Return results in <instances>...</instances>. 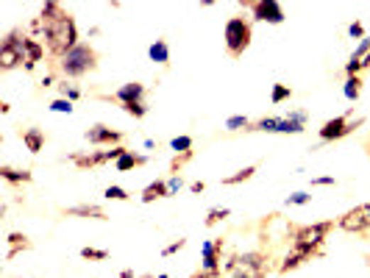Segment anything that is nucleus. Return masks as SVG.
Masks as SVG:
<instances>
[{
    "label": "nucleus",
    "instance_id": "nucleus-30",
    "mask_svg": "<svg viewBox=\"0 0 370 278\" xmlns=\"http://www.w3.org/2000/svg\"><path fill=\"white\" fill-rule=\"evenodd\" d=\"M50 112H59V114H72V100H67V97L53 100V103H50Z\"/></svg>",
    "mask_w": 370,
    "mask_h": 278
},
{
    "label": "nucleus",
    "instance_id": "nucleus-7",
    "mask_svg": "<svg viewBox=\"0 0 370 278\" xmlns=\"http://www.w3.org/2000/svg\"><path fill=\"white\" fill-rule=\"evenodd\" d=\"M359 125H365L362 117L354 123V120H351V112H348V114H339L334 120H326V123H323V128H320V139H323V142H337V139L354 134Z\"/></svg>",
    "mask_w": 370,
    "mask_h": 278
},
{
    "label": "nucleus",
    "instance_id": "nucleus-42",
    "mask_svg": "<svg viewBox=\"0 0 370 278\" xmlns=\"http://www.w3.org/2000/svg\"><path fill=\"white\" fill-rule=\"evenodd\" d=\"M192 278H220V273H206V270H198V273H192Z\"/></svg>",
    "mask_w": 370,
    "mask_h": 278
},
{
    "label": "nucleus",
    "instance_id": "nucleus-37",
    "mask_svg": "<svg viewBox=\"0 0 370 278\" xmlns=\"http://www.w3.org/2000/svg\"><path fill=\"white\" fill-rule=\"evenodd\" d=\"M309 201H312V195H309V192H295V195H290V198H287V203H290V206H306Z\"/></svg>",
    "mask_w": 370,
    "mask_h": 278
},
{
    "label": "nucleus",
    "instance_id": "nucleus-31",
    "mask_svg": "<svg viewBox=\"0 0 370 278\" xmlns=\"http://www.w3.org/2000/svg\"><path fill=\"white\" fill-rule=\"evenodd\" d=\"M190 159H192V151H190V154H178V156H173V164H170V173H173V176H178V173H181V167H184V164H187Z\"/></svg>",
    "mask_w": 370,
    "mask_h": 278
},
{
    "label": "nucleus",
    "instance_id": "nucleus-18",
    "mask_svg": "<svg viewBox=\"0 0 370 278\" xmlns=\"http://www.w3.org/2000/svg\"><path fill=\"white\" fill-rule=\"evenodd\" d=\"M6 242H9V250H6V256H9V259H14L17 253H23V250H28V247H31V240H28L26 234H20V231H11Z\"/></svg>",
    "mask_w": 370,
    "mask_h": 278
},
{
    "label": "nucleus",
    "instance_id": "nucleus-6",
    "mask_svg": "<svg viewBox=\"0 0 370 278\" xmlns=\"http://www.w3.org/2000/svg\"><path fill=\"white\" fill-rule=\"evenodd\" d=\"M265 273H268V256L259 250H251V253L236 256L232 278H265Z\"/></svg>",
    "mask_w": 370,
    "mask_h": 278
},
{
    "label": "nucleus",
    "instance_id": "nucleus-45",
    "mask_svg": "<svg viewBox=\"0 0 370 278\" xmlns=\"http://www.w3.org/2000/svg\"><path fill=\"white\" fill-rule=\"evenodd\" d=\"M365 67H370V53L365 56V59H362V70H365Z\"/></svg>",
    "mask_w": 370,
    "mask_h": 278
},
{
    "label": "nucleus",
    "instance_id": "nucleus-41",
    "mask_svg": "<svg viewBox=\"0 0 370 278\" xmlns=\"http://www.w3.org/2000/svg\"><path fill=\"white\" fill-rule=\"evenodd\" d=\"M312 184L315 186H332V184H337V181L332 178V176H320V178H315Z\"/></svg>",
    "mask_w": 370,
    "mask_h": 278
},
{
    "label": "nucleus",
    "instance_id": "nucleus-28",
    "mask_svg": "<svg viewBox=\"0 0 370 278\" xmlns=\"http://www.w3.org/2000/svg\"><path fill=\"white\" fill-rule=\"evenodd\" d=\"M81 259H89V262H106L109 253L101 247H81Z\"/></svg>",
    "mask_w": 370,
    "mask_h": 278
},
{
    "label": "nucleus",
    "instance_id": "nucleus-25",
    "mask_svg": "<svg viewBox=\"0 0 370 278\" xmlns=\"http://www.w3.org/2000/svg\"><path fill=\"white\" fill-rule=\"evenodd\" d=\"M309 259H312V256H306V253H301V250H293V253H290V256L281 262V267H278V270H281V273H290V270L301 267L303 262H309Z\"/></svg>",
    "mask_w": 370,
    "mask_h": 278
},
{
    "label": "nucleus",
    "instance_id": "nucleus-4",
    "mask_svg": "<svg viewBox=\"0 0 370 278\" xmlns=\"http://www.w3.org/2000/svg\"><path fill=\"white\" fill-rule=\"evenodd\" d=\"M26 31H9L3 45H0V70L9 73V70H17V67H26Z\"/></svg>",
    "mask_w": 370,
    "mask_h": 278
},
{
    "label": "nucleus",
    "instance_id": "nucleus-38",
    "mask_svg": "<svg viewBox=\"0 0 370 278\" xmlns=\"http://www.w3.org/2000/svg\"><path fill=\"white\" fill-rule=\"evenodd\" d=\"M187 245V240H184V237H181V240H175V242H170L168 247H162V256H173V253H178V250H181V247Z\"/></svg>",
    "mask_w": 370,
    "mask_h": 278
},
{
    "label": "nucleus",
    "instance_id": "nucleus-44",
    "mask_svg": "<svg viewBox=\"0 0 370 278\" xmlns=\"http://www.w3.org/2000/svg\"><path fill=\"white\" fill-rule=\"evenodd\" d=\"M120 278H134V270H123V273H120Z\"/></svg>",
    "mask_w": 370,
    "mask_h": 278
},
{
    "label": "nucleus",
    "instance_id": "nucleus-27",
    "mask_svg": "<svg viewBox=\"0 0 370 278\" xmlns=\"http://www.w3.org/2000/svg\"><path fill=\"white\" fill-rule=\"evenodd\" d=\"M170 148L178 154H190L192 151V137H175V139H170Z\"/></svg>",
    "mask_w": 370,
    "mask_h": 278
},
{
    "label": "nucleus",
    "instance_id": "nucleus-33",
    "mask_svg": "<svg viewBox=\"0 0 370 278\" xmlns=\"http://www.w3.org/2000/svg\"><path fill=\"white\" fill-rule=\"evenodd\" d=\"M368 53H370V36H365V39L359 42V48L354 50V56H351V62H359V64H362V59H365Z\"/></svg>",
    "mask_w": 370,
    "mask_h": 278
},
{
    "label": "nucleus",
    "instance_id": "nucleus-12",
    "mask_svg": "<svg viewBox=\"0 0 370 278\" xmlns=\"http://www.w3.org/2000/svg\"><path fill=\"white\" fill-rule=\"evenodd\" d=\"M220 256H223V240H217V242L206 240L203 242L201 270H206V273H220Z\"/></svg>",
    "mask_w": 370,
    "mask_h": 278
},
{
    "label": "nucleus",
    "instance_id": "nucleus-24",
    "mask_svg": "<svg viewBox=\"0 0 370 278\" xmlns=\"http://www.w3.org/2000/svg\"><path fill=\"white\" fill-rule=\"evenodd\" d=\"M342 92H345V97H348L351 103H357V100H359V95H362V78H359V75H351V78H345V87H342Z\"/></svg>",
    "mask_w": 370,
    "mask_h": 278
},
{
    "label": "nucleus",
    "instance_id": "nucleus-23",
    "mask_svg": "<svg viewBox=\"0 0 370 278\" xmlns=\"http://www.w3.org/2000/svg\"><path fill=\"white\" fill-rule=\"evenodd\" d=\"M254 176H256V164H248V167H242V170H236L234 176H226V178H223V184H226V186L245 184V181H251Z\"/></svg>",
    "mask_w": 370,
    "mask_h": 278
},
{
    "label": "nucleus",
    "instance_id": "nucleus-1",
    "mask_svg": "<svg viewBox=\"0 0 370 278\" xmlns=\"http://www.w3.org/2000/svg\"><path fill=\"white\" fill-rule=\"evenodd\" d=\"M26 33L36 39V42H45L48 50L56 56V59H65L72 48H78V28H75V20L70 17L67 11L48 0L39 11V17L31 20V26L26 28Z\"/></svg>",
    "mask_w": 370,
    "mask_h": 278
},
{
    "label": "nucleus",
    "instance_id": "nucleus-14",
    "mask_svg": "<svg viewBox=\"0 0 370 278\" xmlns=\"http://www.w3.org/2000/svg\"><path fill=\"white\" fill-rule=\"evenodd\" d=\"M306 128V112H293L290 117L276 120V134H301Z\"/></svg>",
    "mask_w": 370,
    "mask_h": 278
},
{
    "label": "nucleus",
    "instance_id": "nucleus-15",
    "mask_svg": "<svg viewBox=\"0 0 370 278\" xmlns=\"http://www.w3.org/2000/svg\"><path fill=\"white\" fill-rule=\"evenodd\" d=\"M0 178H3L6 184H11V186L31 184V181H34L31 170H17V167H9V164H3V167H0Z\"/></svg>",
    "mask_w": 370,
    "mask_h": 278
},
{
    "label": "nucleus",
    "instance_id": "nucleus-32",
    "mask_svg": "<svg viewBox=\"0 0 370 278\" xmlns=\"http://www.w3.org/2000/svg\"><path fill=\"white\" fill-rule=\"evenodd\" d=\"M123 112L131 114L134 120H142V117L148 114V106H145V103H131V106H123Z\"/></svg>",
    "mask_w": 370,
    "mask_h": 278
},
{
    "label": "nucleus",
    "instance_id": "nucleus-39",
    "mask_svg": "<svg viewBox=\"0 0 370 278\" xmlns=\"http://www.w3.org/2000/svg\"><path fill=\"white\" fill-rule=\"evenodd\" d=\"M348 33H351L354 39H365V26L357 20V23H351V26H348Z\"/></svg>",
    "mask_w": 370,
    "mask_h": 278
},
{
    "label": "nucleus",
    "instance_id": "nucleus-22",
    "mask_svg": "<svg viewBox=\"0 0 370 278\" xmlns=\"http://www.w3.org/2000/svg\"><path fill=\"white\" fill-rule=\"evenodd\" d=\"M23 142H26V148H28L31 154H39V151L45 148V134H42L39 128H28V131L23 134Z\"/></svg>",
    "mask_w": 370,
    "mask_h": 278
},
{
    "label": "nucleus",
    "instance_id": "nucleus-17",
    "mask_svg": "<svg viewBox=\"0 0 370 278\" xmlns=\"http://www.w3.org/2000/svg\"><path fill=\"white\" fill-rule=\"evenodd\" d=\"M70 217H87V220H109L106 212L95 203H81V206H70L67 209Z\"/></svg>",
    "mask_w": 370,
    "mask_h": 278
},
{
    "label": "nucleus",
    "instance_id": "nucleus-11",
    "mask_svg": "<svg viewBox=\"0 0 370 278\" xmlns=\"http://www.w3.org/2000/svg\"><path fill=\"white\" fill-rule=\"evenodd\" d=\"M84 137H87L89 145H109V148L120 145V139H123V134L114 131V128H109V125H92Z\"/></svg>",
    "mask_w": 370,
    "mask_h": 278
},
{
    "label": "nucleus",
    "instance_id": "nucleus-35",
    "mask_svg": "<svg viewBox=\"0 0 370 278\" xmlns=\"http://www.w3.org/2000/svg\"><path fill=\"white\" fill-rule=\"evenodd\" d=\"M106 198H109V201H129V192H126L123 186H109V189H106Z\"/></svg>",
    "mask_w": 370,
    "mask_h": 278
},
{
    "label": "nucleus",
    "instance_id": "nucleus-40",
    "mask_svg": "<svg viewBox=\"0 0 370 278\" xmlns=\"http://www.w3.org/2000/svg\"><path fill=\"white\" fill-rule=\"evenodd\" d=\"M168 186H170V195H175V192H178V189L184 186V181H181V176H173V178L168 181Z\"/></svg>",
    "mask_w": 370,
    "mask_h": 278
},
{
    "label": "nucleus",
    "instance_id": "nucleus-36",
    "mask_svg": "<svg viewBox=\"0 0 370 278\" xmlns=\"http://www.w3.org/2000/svg\"><path fill=\"white\" fill-rule=\"evenodd\" d=\"M59 92H62V97H67V100H78V97H81V90H75V87L67 84V81L59 84Z\"/></svg>",
    "mask_w": 370,
    "mask_h": 278
},
{
    "label": "nucleus",
    "instance_id": "nucleus-47",
    "mask_svg": "<svg viewBox=\"0 0 370 278\" xmlns=\"http://www.w3.org/2000/svg\"><path fill=\"white\" fill-rule=\"evenodd\" d=\"M368 267H370V256H368Z\"/></svg>",
    "mask_w": 370,
    "mask_h": 278
},
{
    "label": "nucleus",
    "instance_id": "nucleus-20",
    "mask_svg": "<svg viewBox=\"0 0 370 278\" xmlns=\"http://www.w3.org/2000/svg\"><path fill=\"white\" fill-rule=\"evenodd\" d=\"M142 164H148V156L129 151L126 156H120V159H117V164H114V167H117L120 173H129V170H134V167H142Z\"/></svg>",
    "mask_w": 370,
    "mask_h": 278
},
{
    "label": "nucleus",
    "instance_id": "nucleus-16",
    "mask_svg": "<svg viewBox=\"0 0 370 278\" xmlns=\"http://www.w3.org/2000/svg\"><path fill=\"white\" fill-rule=\"evenodd\" d=\"M42 56H45V45L28 36V39H26V67H23V70H26V73H31Z\"/></svg>",
    "mask_w": 370,
    "mask_h": 278
},
{
    "label": "nucleus",
    "instance_id": "nucleus-26",
    "mask_svg": "<svg viewBox=\"0 0 370 278\" xmlns=\"http://www.w3.org/2000/svg\"><path fill=\"white\" fill-rule=\"evenodd\" d=\"M290 97H293V90H290L287 84H276V87H273V92H270V100H273L276 106H278V103H284V100H290Z\"/></svg>",
    "mask_w": 370,
    "mask_h": 278
},
{
    "label": "nucleus",
    "instance_id": "nucleus-21",
    "mask_svg": "<svg viewBox=\"0 0 370 278\" xmlns=\"http://www.w3.org/2000/svg\"><path fill=\"white\" fill-rule=\"evenodd\" d=\"M148 53H151V59L156 64H162V67H168L170 64V48L165 39H156L151 48H148Z\"/></svg>",
    "mask_w": 370,
    "mask_h": 278
},
{
    "label": "nucleus",
    "instance_id": "nucleus-3",
    "mask_svg": "<svg viewBox=\"0 0 370 278\" xmlns=\"http://www.w3.org/2000/svg\"><path fill=\"white\" fill-rule=\"evenodd\" d=\"M332 228H334L332 220H323V223H312V225L295 228V234H293V245H295V250L306 253V256H315V253L323 247V242H326V237H329Z\"/></svg>",
    "mask_w": 370,
    "mask_h": 278
},
{
    "label": "nucleus",
    "instance_id": "nucleus-34",
    "mask_svg": "<svg viewBox=\"0 0 370 278\" xmlns=\"http://www.w3.org/2000/svg\"><path fill=\"white\" fill-rule=\"evenodd\" d=\"M248 117H245V114H236V117H229V120H226V128H229V131H239V128H245V131H248Z\"/></svg>",
    "mask_w": 370,
    "mask_h": 278
},
{
    "label": "nucleus",
    "instance_id": "nucleus-46",
    "mask_svg": "<svg viewBox=\"0 0 370 278\" xmlns=\"http://www.w3.org/2000/svg\"><path fill=\"white\" fill-rule=\"evenodd\" d=\"M156 278H170V276H165V273H162V276H156Z\"/></svg>",
    "mask_w": 370,
    "mask_h": 278
},
{
    "label": "nucleus",
    "instance_id": "nucleus-9",
    "mask_svg": "<svg viewBox=\"0 0 370 278\" xmlns=\"http://www.w3.org/2000/svg\"><path fill=\"white\" fill-rule=\"evenodd\" d=\"M337 225H339L342 231H348V234H359V237L368 234L370 231V203H362V206L345 212V215L337 220Z\"/></svg>",
    "mask_w": 370,
    "mask_h": 278
},
{
    "label": "nucleus",
    "instance_id": "nucleus-19",
    "mask_svg": "<svg viewBox=\"0 0 370 278\" xmlns=\"http://www.w3.org/2000/svg\"><path fill=\"white\" fill-rule=\"evenodd\" d=\"M168 195H170L168 181H153V184H148L145 189H142V203H153V201L168 198Z\"/></svg>",
    "mask_w": 370,
    "mask_h": 278
},
{
    "label": "nucleus",
    "instance_id": "nucleus-13",
    "mask_svg": "<svg viewBox=\"0 0 370 278\" xmlns=\"http://www.w3.org/2000/svg\"><path fill=\"white\" fill-rule=\"evenodd\" d=\"M114 100H117L120 106L145 103V84H139V81H129V84H123V87L114 92Z\"/></svg>",
    "mask_w": 370,
    "mask_h": 278
},
{
    "label": "nucleus",
    "instance_id": "nucleus-5",
    "mask_svg": "<svg viewBox=\"0 0 370 278\" xmlns=\"http://www.w3.org/2000/svg\"><path fill=\"white\" fill-rule=\"evenodd\" d=\"M223 39H226V50L232 59H239L248 45H251V23L245 17H232L226 23V31H223Z\"/></svg>",
    "mask_w": 370,
    "mask_h": 278
},
{
    "label": "nucleus",
    "instance_id": "nucleus-29",
    "mask_svg": "<svg viewBox=\"0 0 370 278\" xmlns=\"http://www.w3.org/2000/svg\"><path fill=\"white\" fill-rule=\"evenodd\" d=\"M232 215L229 209H209V215H206V225L212 228V225H217V223H223L226 217Z\"/></svg>",
    "mask_w": 370,
    "mask_h": 278
},
{
    "label": "nucleus",
    "instance_id": "nucleus-2",
    "mask_svg": "<svg viewBox=\"0 0 370 278\" xmlns=\"http://www.w3.org/2000/svg\"><path fill=\"white\" fill-rule=\"evenodd\" d=\"M59 70L65 78H81V75L98 70V50L92 45H78L65 59H59Z\"/></svg>",
    "mask_w": 370,
    "mask_h": 278
},
{
    "label": "nucleus",
    "instance_id": "nucleus-8",
    "mask_svg": "<svg viewBox=\"0 0 370 278\" xmlns=\"http://www.w3.org/2000/svg\"><path fill=\"white\" fill-rule=\"evenodd\" d=\"M129 154V148H123V145H114L111 151H103V154H70V161L78 167V170H95V167H101L106 161H117L120 156Z\"/></svg>",
    "mask_w": 370,
    "mask_h": 278
},
{
    "label": "nucleus",
    "instance_id": "nucleus-43",
    "mask_svg": "<svg viewBox=\"0 0 370 278\" xmlns=\"http://www.w3.org/2000/svg\"><path fill=\"white\" fill-rule=\"evenodd\" d=\"M190 189H192V192H198V195H201L203 189H206V184H203V181H192V184H190Z\"/></svg>",
    "mask_w": 370,
    "mask_h": 278
},
{
    "label": "nucleus",
    "instance_id": "nucleus-10",
    "mask_svg": "<svg viewBox=\"0 0 370 278\" xmlns=\"http://www.w3.org/2000/svg\"><path fill=\"white\" fill-rule=\"evenodd\" d=\"M248 9L254 14V20H259V23H270V26L284 23V9L276 0H254V3H248Z\"/></svg>",
    "mask_w": 370,
    "mask_h": 278
}]
</instances>
